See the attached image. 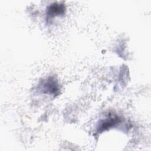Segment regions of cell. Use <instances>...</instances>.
<instances>
[{"label":"cell","instance_id":"1","mask_svg":"<svg viewBox=\"0 0 151 151\" xmlns=\"http://www.w3.org/2000/svg\"><path fill=\"white\" fill-rule=\"evenodd\" d=\"M64 11V8L61 5H54L51 6L49 9V15L50 16H55L61 14Z\"/></svg>","mask_w":151,"mask_h":151}]
</instances>
